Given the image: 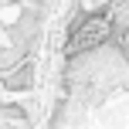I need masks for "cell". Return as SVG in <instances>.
Listing matches in <instances>:
<instances>
[{
	"label": "cell",
	"mask_w": 129,
	"mask_h": 129,
	"mask_svg": "<svg viewBox=\"0 0 129 129\" xmlns=\"http://www.w3.org/2000/svg\"><path fill=\"white\" fill-rule=\"evenodd\" d=\"M119 51H122V54H126V61H129V27L119 34Z\"/></svg>",
	"instance_id": "cell-2"
},
{
	"label": "cell",
	"mask_w": 129,
	"mask_h": 129,
	"mask_svg": "<svg viewBox=\"0 0 129 129\" xmlns=\"http://www.w3.org/2000/svg\"><path fill=\"white\" fill-rule=\"evenodd\" d=\"M112 31H116V17H112L109 10L88 14V17H82L75 27H71L68 44H64V54H68V58H75V54L95 51L99 44H105V41L112 38Z\"/></svg>",
	"instance_id": "cell-1"
}]
</instances>
